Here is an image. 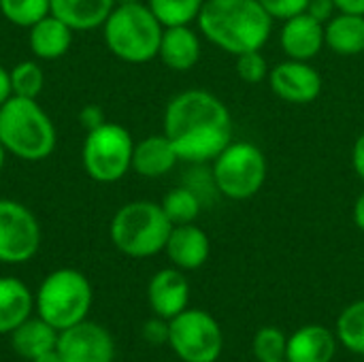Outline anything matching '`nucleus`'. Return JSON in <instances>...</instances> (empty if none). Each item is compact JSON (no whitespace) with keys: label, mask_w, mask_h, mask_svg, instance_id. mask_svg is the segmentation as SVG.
I'll use <instances>...</instances> for the list:
<instances>
[{"label":"nucleus","mask_w":364,"mask_h":362,"mask_svg":"<svg viewBox=\"0 0 364 362\" xmlns=\"http://www.w3.org/2000/svg\"><path fill=\"white\" fill-rule=\"evenodd\" d=\"M164 134L179 160L205 164L232 143V117L215 94L186 90L173 96L164 109Z\"/></svg>","instance_id":"1"},{"label":"nucleus","mask_w":364,"mask_h":362,"mask_svg":"<svg viewBox=\"0 0 364 362\" xmlns=\"http://www.w3.org/2000/svg\"><path fill=\"white\" fill-rule=\"evenodd\" d=\"M196 21L209 43L241 55L267 45L275 19L258 0H205Z\"/></svg>","instance_id":"2"},{"label":"nucleus","mask_w":364,"mask_h":362,"mask_svg":"<svg viewBox=\"0 0 364 362\" xmlns=\"http://www.w3.org/2000/svg\"><path fill=\"white\" fill-rule=\"evenodd\" d=\"M0 143L23 162H43L53 154L58 132L36 98L11 96L0 107Z\"/></svg>","instance_id":"3"},{"label":"nucleus","mask_w":364,"mask_h":362,"mask_svg":"<svg viewBox=\"0 0 364 362\" xmlns=\"http://www.w3.org/2000/svg\"><path fill=\"white\" fill-rule=\"evenodd\" d=\"M164 26L143 2L115 4L102 23L107 49L122 62L145 64L158 58Z\"/></svg>","instance_id":"4"},{"label":"nucleus","mask_w":364,"mask_h":362,"mask_svg":"<svg viewBox=\"0 0 364 362\" xmlns=\"http://www.w3.org/2000/svg\"><path fill=\"white\" fill-rule=\"evenodd\" d=\"M171 230V220L162 205L154 201L122 205L109 224L111 243L130 258H149L164 252Z\"/></svg>","instance_id":"5"},{"label":"nucleus","mask_w":364,"mask_h":362,"mask_svg":"<svg viewBox=\"0 0 364 362\" xmlns=\"http://www.w3.org/2000/svg\"><path fill=\"white\" fill-rule=\"evenodd\" d=\"M38 318L55 331H64L85 320L92 307V286L77 269H58L49 273L34 297Z\"/></svg>","instance_id":"6"},{"label":"nucleus","mask_w":364,"mask_h":362,"mask_svg":"<svg viewBox=\"0 0 364 362\" xmlns=\"http://www.w3.org/2000/svg\"><path fill=\"white\" fill-rule=\"evenodd\" d=\"M132 134L115 122H102L87 130L81 147V164L90 179L98 183H115L132 171Z\"/></svg>","instance_id":"7"},{"label":"nucleus","mask_w":364,"mask_h":362,"mask_svg":"<svg viewBox=\"0 0 364 362\" xmlns=\"http://www.w3.org/2000/svg\"><path fill=\"white\" fill-rule=\"evenodd\" d=\"M267 158L254 143H230L213 160L215 188L232 201H247L256 196L267 181Z\"/></svg>","instance_id":"8"},{"label":"nucleus","mask_w":364,"mask_h":362,"mask_svg":"<svg viewBox=\"0 0 364 362\" xmlns=\"http://www.w3.org/2000/svg\"><path fill=\"white\" fill-rule=\"evenodd\" d=\"M168 346L183 362H215L224 348V335L211 314L183 309L168 320Z\"/></svg>","instance_id":"9"},{"label":"nucleus","mask_w":364,"mask_h":362,"mask_svg":"<svg viewBox=\"0 0 364 362\" xmlns=\"http://www.w3.org/2000/svg\"><path fill=\"white\" fill-rule=\"evenodd\" d=\"M41 245L36 215L13 198H0V262L21 265L34 258Z\"/></svg>","instance_id":"10"},{"label":"nucleus","mask_w":364,"mask_h":362,"mask_svg":"<svg viewBox=\"0 0 364 362\" xmlns=\"http://www.w3.org/2000/svg\"><path fill=\"white\" fill-rule=\"evenodd\" d=\"M55 350L64 362H113L115 358L109 331L87 320L60 331Z\"/></svg>","instance_id":"11"},{"label":"nucleus","mask_w":364,"mask_h":362,"mask_svg":"<svg viewBox=\"0 0 364 362\" xmlns=\"http://www.w3.org/2000/svg\"><path fill=\"white\" fill-rule=\"evenodd\" d=\"M269 85L286 102L309 105L322 92V77L309 62L288 58L269 70Z\"/></svg>","instance_id":"12"},{"label":"nucleus","mask_w":364,"mask_h":362,"mask_svg":"<svg viewBox=\"0 0 364 362\" xmlns=\"http://www.w3.org/2000/svg\"><path fill=\"white\" fill-rule=\"evenodd\" d=\"M279 43H282L284 53L290 60L309 62L326 45L324 43V23L318 21L307 11H303V13H299L294 17L284 19Z\"/></svg>","instance_id":"13"},{"label":"nucleus","mask_w":364,"mask_h":362,"mask_svg":"<svg viewBox=\"0 0 364 362\" xmlns=\"http://www.w3.org/2000/svg\"><path fill=\"white\" fill-rule=\"evenodd\" d=\"M149 307L158 318L173 320L183 309H188L190 301V284L181 269H162L158 271L147 286Z\"/></svg>","instance_id":"14"},{"label":"nucleus","mask_w":364,"mask_h":362,"mask_svg":"<svg viewBox=\"0 0 364 362\" xmlns=\"http://www.w3.org/2000/svg\"><path fill=\"white\" fill-rule=\"evenodd\" d=\"M173 267L181 271H196L200 269L211 254V241L203 228L192 224H177L173 226L166 247H164Z\"/></svg>","instance_id":"15"},{"label":"nucleus","mask_w":364,"mask_h":362,"mask_svg":"<svg viewBox=\"0 0 364 362\" xmlns=\"http://www.w3.org/2000/svg\"><path fill=\"white\" fill-rule=\"evenodd\" d=\"M179 162V156L171 143V139L162 134H149L143 141L134 143L132 151V171L147 179L164 177L173 171V166Z\"/></svg>","instance_id":"16"},{"label":"nucleus","mask_w":364,"mask_h":362,"mask_svg":"<svg viewBox=\"0 0 364 362\" xmlns=\"http://www.w3.org/2000/svg\"><path fill=\"white\" fill-rule=\"evenodd\" d=\"M158 58L177 73L194 68L200 60V38L190 26H168L162 32Z\"/></svg>","instance_id":"17"},{"label":"nucleus","mask_w":364,"mask_h":362,"mask_svg":"<svg viewBox=\"0 0 364 362\" xmlns=\"http://www.w3.org/2000/svg\"><path fill=\"white\" fill-rule=\"evenodd\" d=\"M337 352V337L326 326L309 324L288 337L286 362H331Z\"/></svg>","instance_id":"18"},{"label":"nucleus","mask_w":364,"mask_h":362,"mask_svg":"<svg viewBox=\"0 0 364 362\" xmlns=\"http://www.w3.org/2000/svg\"><path fill=\"white\" fill-rule=\"evenodd\" d=\"M73 28H68L62 19L55 15H47L41 21H36L32 28H28V45L34 58L38 60H60L68 53L73 45Z\"/></svg>","instance_id":"19"},{"label":"nucleus","mask_w":364,"mask_h":362,"mask_svg":"<svg viewBox=\"0 0 364 362\" xmlns=\"http://www.w3.org/2000/svg\"><path fill=\"white\" fill-rule=\"evenodd\" d=\"M51 15L62 19L75 32H90L102 28L115 0H49Z\"/></svg>","instance_id":"20"},{"label":"nucleus","mask_w":364,"mask_h":362,"mask_svg":"<svg viewBox=\"0 0 364 362\" xmlns=\"http://www.w3.org/2000/svg\"><path fill=\"white\" fill-rule=\"evenodd\" d=\"M34 299L17 277H0V335H11L32 316Z\"/></svg>","instance_id":"21"},{"label":"nucleus","mask_w":364,"mask_h":362,"mask_svg":"<svg viewBox=\"0 0 364 362\" xmlns=\"http://www.w3.org/2000/svg\"><path fill=\"white\" fill-rule=\"evenodd\" d=\"M324 43L339 55H358L364 51V15L339 13L324 23Z\"/></svg>","instance_id":"22"},{"label":"nucleus","mask_w":364,"mask_h":362,"mask_svg":"<svg viewBox=\"0 0 364 362\" xmlns=\"http://www.w3.org/2000/svg\"><path fill=\"white\" fill-rule=\"evenodd\" d=\"M58 335L60 331H55L43 318H28L11 333V346L21 358L34 361L36 356L55 350Z\"/></svg>","instance_id":"23"},{"label":"nucleus","mask_w":364,"mask_h":362,"mask_svg":"<svg viewBox=\"0 0 364 362\" xmlns=\"http://www.w3.org/2000/svg\"><path fill=\"white\" fill-rule=\"evenodd\" d=\"M203 4L205 0H147V6L164 28L190 26L192 21L198 19Z\"/></svg>","instance_id":"24"},{"label":"nucleus","mask_w":364,"mask_h":362,"mask_svg":"<svg viewBox=\"0 0 364 362\" xmlns=\"http://www.w3.org/2000/svg\"><path fill=\"white\" fill-rule=\"evenodd\" d=\"M337 339L354 354L364 356V301L348 305L337 320Z\"/></svg>","instance_id":"25"},{"label":"nucleus","mask_w":364,"mask_h":362,"mask_svg":"<svg viewBox=\"0 0 364 362\" xmlns=\"http://www.w3.org/2000/svg\"><path fill=\"white\" fill-rule=\"evenodd\" d=\"M162 209L173 226L192 224L200 215V198L190 188H175L162 198Z\"/></svg>","instance_id":"26"},{"label":"nucleus","mask_w":364,"mask_h":362,"mask_svg":"<svg viewBox=\"0 0 364 362\" xmlns=\"http://www.w3.org/2000/svg\"><path fill=\"white\" fill-rule=\"evenodd\" d=\"M11 75V92L19 98H38L45 87V73L38 62L23 60L9 68Z\"/></svg>","instance_id":"27"},{"label":"nucleus","mask_w":364,"mask_h":362,"mask_svg":"<svg viewBox=\"0 0 364 362\" xmlns=\"http://www.w3.org/2000/svg\"><path fill=\"white\" fill-rule=\"evenodd\" d=\"M2 17L17 28H32L51 13L49 0H0Z\"/></svg>","instance_id":"28"},{"label":"nucleus","mask_w":364,"mask_h":362,"mask_svg":"<svg viewBox=\"0 0 364 362\" xmlns=\"http://www.w3.org/2000/svg\"><path fill=\"white\" fill-rule=\"evenodd\" d=\"M252 348H254V356L258 362L286 361L288 337L275 326H264L256 333Z\"/></svg>","instance_id":"29"},{"label":"nucleus","mask_w":364,"mask_h":362,"mask_svg":"<svg viewBox=\"0 0 364 362\" xmlns=\"http://www.w3.org/2000/svg\"><path fill=\"white\" fill-rule=\"evenodd\" d=\"M269 70L271 68L260 49L237 55V75L245 83H262L264 79H269Z\"/></svg>","instance_id":"30"},{"label":"nucleus","mask_w":364,"mask_h":362,"mask_svg":"<svg viewBox=\"0 0 364 362\" xmlns=\"http://www.w3.org/2000/svg\"><path fill=\"white\" fill-rule=\"evenodd\" d=\"M273 19H288L307 11L309 0H258Z\"/></svg>","instance_id":"31"},{"label":"nucleus","mask_w":364,"mask_h":362,"mask_svg":"<svg viewBox=\"0 0 364 362\" xmlns=\"http://www.w3.org/2000/svg\"><path fill=\"white\" fill-rule=\"evenodd\" d=\"M143 339L154 344V346L168 344V320L156 316L154 320L145 322L143 324Z\"/></svg>","instance_id":"32"},{"label":"nucleus","mask_w":364,"mask_h":362,"mask_svg":"<svg viewBox=\"0 0 364 362\" xmlns=\"http://www.w3.org/2000/svg\"><path fill=\"white\" fill-rule=\"evenodd\" d=\"M335 11H337V6H335L333 0H309V4H307V13L314 15L322 23H326L333 17Z\"/></svg>","instance_id":"33"},{"label":"nucleus","mask_w":364,"mask_h":362,"mask_svg":"<svg viewBox=\"0 0 364 362\" xmlns=\"http://www.w3.org/2000/svg\"><path fill=\"white\" fill-rule=\"evenodd\" d=\"M79 122H81V126H85L87 130H94L96 126H100L102 122H107L105 119V113H102V109L100 107H96V105H87V107H83L81 109V113H79Z\"/></svg>","instance_id":"34"},{"label":"nucleus","mask_w":364,"mask_h":362,"mask_svg":"<svg viewBox=\"0 0 364 362\" xmlns=\"http://www.w3.org/2000/svg\"><path fill=\"white\" fill-rule=\"evenodd\" d=\"M352 164H354V171L358 173V177L364 181V130L360 132V137L356 139V143H354V149H352Z\"/></svg>","instance_id":"35"},{"label":"nucleus","mask_w":364,"mask_h":362,"mask_svg":"<svg viewBox=\"0 0 364 362\" xmlns=\"http://www.w3.org/2000/svg\"><path fill=\"white\" fill-rule=\"evenodd\" d=\"M339 13H354L364 15V0H333Z\"/></svg>","instance_id":"36"},{"label":"nucleus","mask_w":364,"mask_h":362,"mask_svg":"<svg viewBox=\"0 0 364 362\" xmlns=\"http://www.w3.org/2000/svg\"><path fill=\"white\" fill-rule=\"evenodd\" d=\"M13 96L11 92V75H9V68H4L0 64V107Z\"/></svg>","instance_id":"37"},{"label":"nucleus","mask_w":364,"mask_h":362,"mask_svg":"<svg viewBox=\"0 0 364 362\" xmlns=\"http://www.w3.org/2000/svg\"><path fill=\"white\" fill-rule=\"evenodd\" d=\"M354 222H356V226L364 233V192L356 198V203H354Z\"/></svg>","instance_id":"38"},{"label":"nucleus","mask_w":364,"mask_h":362,"mask_svg":"<svg viewBox=\"0 0 364 362\" xmlns=\"http://www.w3.org/2000/svg\"><path fill=\"white\" fill-rule=\"evenodd\" d=\"M30 362H64V361H62V356L58 354V350H49V352H45V354L36 356L34 361H30Z\"/></svg>","instance_id":"39"},{"label":"nucleus","mask_w":364,"mask_h":362,"mask_svg":"<svg viewBox=\"0 0 364 362\" xmlns=\"http://www.w3.org/2000/svg\"><path fill=\"white\" fill-rule=\"evenodd\" d=\"M4 162H6V149H4V145L0 143V171H2V166H4Z\"/></svg>","instance_id":"40"},{"label":"nucleus","mask_w":364,"mask_h":362,"mask_svg":"<svg viewBox=\"0 0 364 362\" xmlns=\"http://www.w3.org/2000/svg\"><path fill=\"white\" fill-rule=\"evenodd\" d=\"M279 362H286V361H279Z\"/></svg>","instance_id":"41"}]
</instances>
